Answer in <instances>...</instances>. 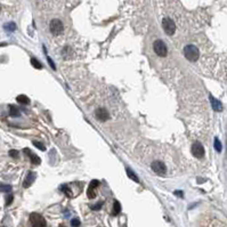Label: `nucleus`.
<instances>
[{
	"label": "nucleus",
	"mask_w": 227,
	"mask_h": 227,
	"mask_svg": "<svg viewBox=\"0 0 227 227\" xmlns=\"http://www.w3.org/2000/svg\"><path fill=\"white\" fill-rule=\"evenodd\" d=\"M16 101L19 102V104H23V105H26V104H29V103H30V99H29L25 95H19V96H17Z\"/></svg>",
	"instance_id": "4468645a"
},
{
	"label": "nucleus",
	"mask_w": 227,
	"mask_h": 227,
	"mask_svg": "<svg viewBox=\"0 0 227 227\" xmlns=\"http://www.w3.org/2000/svg\"><path fill=\"white\" fill-rule=\"evenodd\" d=\"M31 64H32V66L36 67V69H42L41 63L38 60H36V58H32V60H31Z\"/></svg>",
	"instance_id": "6ab92c4d"
},
{
	"label": "nucleus",
	"mask_w": 227,
	"mask_h": 227,
	"mask_svg": "<svg viewBox=\"0 0 227 227\" xmlns=\"http://www.w3.org/2000/svg\"><path fill=\"white\" fill-rule=\"evenodd\" d=\"M151 168H152V170L155 172L157 175L163 176V175H166V172H167V167H166V164H164L162 161H154V162H152Z\"/></svg>",
	"instance_id": "423d86ee"
},
{
	"label": "nucleus",
	"mask_w": 227,
	"mask_h": 227,
	"mask_svg": "<svg viewBox=\"0 0 227 227\" xmlns=\"http://www.w3.org/2000/svg\"><path fill=\"white\" fill-rule=\"evenodd\" d=\"M0 11H1V6H0Z\"/></svg>",
	"instance_id": "7c9ffc66"
},
{
	"label": "nucleus",
	"mask_w": 227,
	"mask_h": 227,
	"mask_svg": "<svg viewBox=\"0 0 227 227\" xmlns=\"http://www.w3.org/2000/svg\"><path fill=\"white\" fill-rule=\"evenodd\" d=\"M9 155L13 158H17L19 157V152L17 151H15V149H11V152H9Z\"/></svg>",
	"instance_id": "393cba45"
},
{
	"label": "nucleus",
	"mask_w": 227,
	"mask_h": 227,
	"mask_svg": "<svg viewBox=\"0 0 227 227\" xmlns=\"http://www.w3.org/2000/svg\"><path fill=\"white\" fill-rule=\"evenodd\" d=\"M30 223L32 227H47V223H46L45 218L39 213H36V212L30 215Z\"/></svg>",
	"instance_id": "7ed1b4c3"
},
{
	"label": "nucleus",
	"mask_w": 227,
	"mask_h": 227,
	"mask_svg": "<svg viewBox=\"0 0 227 227\" xmlns=\"http://www.w3.org/2000/svg\"><path fill=\"white\" fill-rule=\"evenodd\" d=\"M63 191H64V193L66 194L67 196H69V197H72V195H73V194L71 193V191H70V188H69V187H67V186H64L63 187Z\"/></svg>",
	"instance_id": "b1692460"
},
{
	"label": "nucleus",
	"mask_w": 227,
	"mask_h": 227,
	"mask_svg": "<svg viewBox=\"0 0 227 227\" xmlns=\"http://www.w3.org/2000/svg\"><path fill=\"white\" fill-rule=\"evenodd\" d=\"M192 154L195 158H197V159L203 158V155H204V147H203V145H202L201 143L195 141L193 145H192Z\"/></svg>",
	"instance_id": "0eeeda50"
},
{
	"label": "nucleus",
	"mask_w": 227,
	"mask_h": 227,
	"mask_svg": "<svg viewBox=\"0 0 227 227\" xmlns=\"http://www.w3.org/2000/svg\"><path fill=\"white\" fill-rule=\"evenodd\" d=\"M98 185H99V182L96 180V179L90 183L89 187H88V191H87V196L89 197V199H94V197L96 196V192H95V191H96Z\"/></svg>",
	"instance_id": "1a4fd4ad"
},
{
	"label": "nucleus",
	"mask_w": 227,
	"mask_h": 227,
	"mask_svg": "<svg viewBox=\"0 0 227 227\" xmlns=\"http://www.w3.org/2000/svg\"><path fill=\"white\" fill-rule=\"evenodd\" d=\"M184 55L190 62H195L200 57V52L197 47H195L194 45H188L184 48Z\"/></svg>",
	"instance_id": "f257e3e1"
},
{
	"label": "nucleus",
	"mask_w": 227,
	"mask_h": 227,
	"mask_svg": "<svg viewBox=\"0 0 227 227\" xmlns=\"http://www.w3.org/2000/svg\"><path fill=\"white\" fill-rule=\"evenodd\" d=\"M218 77L220 78V80H225V81H227V62H224L223 64H221V66H220V69L218 70Z\"/></svg>",
	"instance_id": "9d476101"
},
{
	"label": "nucleus",
	"mask_w": 227,
	"mask_h": 227,
	"mask_svg": "<svg viewBox=\"0 0 227 227\" xmlns=\"http://www.w3.org/2000/svg\"><path fill=\"white\" fill-rule=\"evenodd\" d=\"M60 227H65V226H64V225H61V226Z\"/></svg>",
	"instance_id": "c756f323"
},
{
	"label": "nucleus",
	"mask_w": 227,
	"mask_h": 227,
	"mask_svg": "<svg viewBox=\"0 0 227 227\" xmlns=\"http://www.w3.org/2000/svg\"><path fill=\"white\" fill-rule=\"evenodd\" d=\"M24 152H25V154H27V155L30 157L31 161H32V163H33V164H40V158L38 157V155L33 154V153L31 152L30 149H24Z\"/></svg>",
	"instance_id": "ddd939ff"
},
{
	"label": "nucleus",
	"mask_w": 227,
	"mask_h": 227,
	"mask_svg": "<svg viewBox=\"0 0 227 227\" xmlns=\"http://www.w3.org/2000/svg\"><path fill=\"white\" fill-rule=\"evenodd\" d=\"M210 102H211V106L215 111H217V112L223 111V104H221L218 99H216L213 96H210Z\"/></svg>",
	"instance_id": "9b49d317"
},
{
	"label": "nucleus",
	"mask_w": 227,
	"mask_h": 227,
	"mask_svg": "<svg viewBox=\"0 0 227 227\" xmlns=\"http://www.w3.org/2000/svg\"><path fill=\"white\" fill-rule=\"evenodd\" d=\"M11 190V187L9 185H1L0 186V192H9Z\"/></svg>",
	"instance_id": "5701e85b"
},
{
	"label": "nucleus",
	"mask_w": 227,
	"mask_h": 227,
	"mask_svg": "<svg viewBox=\"0 0 227 227\" xmlns=\"http://www.w3.org/2000/svg\"><path fill=\"white\" fill-rule=\"evenodd\" d=\"M162 26H163L164 32H166L168 36H172V34H175L176 24L171 19H169V17L163 19V21H162Z\"/></svg>",
	"instance_id": "20e7f679"
},
{
	"label": "nucleus",
	"mask_w": 227,
	"mask_h": 227,
	"mask_svg": "<svg viewBox=\"0 0 227 227\" xmlns=\"http://www.w3.org/2000/svg\"><path fill=\"white\" fill-rule=\"evenodd\" d=\"M13 202V195H9L7 196V200H6V205H9Z\"/></svg>",
	"instance_id": "cd10ccee"
},
{
	"label": "nucleus",
	"mask_w": 227,
	"mask_h": 227,
	"mask_svg": "<svg viewBox=\"0 0 227 227\" xmlns=\"http://www.w3.org/2000/svg\"><path fill=\"white\" fill-rule=\"evenodd\" d=\"M48 63H49V65L52 66V69H53V70H56L55 64H54V62H53V60H52V58H50V57H48Z\"/></svg>",
	"instance_id": "bb28decb"
},
{
	"label": "nucleus",
	"mask_w": 227,
	"mask_h": 227,
	"mask_svg": "<svg viewBox=\"0 0 227 227\" xmlns=\"http://www.w3.org/2000/svg\"><path fill=\"white\" fill-rule=\"evenodd\" d=\"M33 145L36 146L37 149H41V151H45V149H46L45 145H44V144H41L40 141H33Z\"/></svg>",
	"instance_id": "412c9836"
},
{
	"label": "nucleus",
	"mask_w": 227,
	"mask_h": 227,
	"mask_svg": "<svg viewBox=\"0 0 227 227\" xmlns=\"http://www.w3.org/2000/svg\"><path fill=\"white\" fill-rule=\"evenodd\" d=\"M5 29H6L7 31H15L16 25L14 24V23H8V24L5 25Z\"/></svg>",
	"instance_id": "aec40b11"
},
{
	"label": "nucleus",
	"mask_w": 227,
	"mask_h": 227,
	"mask_svg": "<svg viewBox=\"0 0 227 227\" xmlns=\"http://www.w3.org/2000/svg\"><path fill=\"white\" fill-rule=\"evenodd\" d=\"M34 179H36V174H33V172H30L29 175L26 176L25 180H24V183H23V187H24V188L30 187L31 185H32V183L34 182Z\"/></svg>",
	"instance_id": "f8f14e48"
},
{
	"label": "nucleus",
	"mask_w": 227,
	"mask_h": 227,
	"mask_svg": "<svg viewBox=\"0 0 227 227\" xmlns=\"http://www.w3.org/2000/svg\"><path fill=\"white\" fill-rule=\"evenodd\" d=\"M175 195H177V196H179V197H183V192L182 191H176Z\"/></svg>",
	"instance_id": "c85d7f7f"
},
{
	"label": "nucleus",
	"mask_w": 227,
	"mask_h": 227,
	"mask_svg": "<svg viewBox=\"0 0 227 227\" xmlns=\"http://www.w3.org/2000/svg\"><path fill=\"white\" fill-rule=\"evenodd\" d=\"M153 49H154V52L157 54L158 56H160V57H166L168 55V48L166 44H164L162 40H157L154 41V44H153Z\"/></svg>",
	"instance_id": "f03ea898"
},
{
	"label": "nucleus",
	"mask_w": 227,
	"mask_h": 227,
	"mask_svg": "<svg viewBox=\"0 0 227 227\" xmlns=\"http://www.w3.org/2000/svg\"><path fill=\"white\" fill-rule=\"evenodd\" d=\"M95 116H96L99 121H106V120H108V118H110V114H108V112L106 111L104 107H99L95 111Z\"/></svg>",
	"instance_id": "6e6552de"
},
{
	"label": "nucleus",
	"mask_w": 227,
	"mask_h": 227,
	"mask_svg": "<svg viewBox=\"0 0 227 227\" xmlns=\"http://www.w3.org/2000/svg\"><path fill=\"white\" fill-rule=\"evenodd\" d=\"M71 225H72V227H79L80 226V220L78 218H74V219L71 220Z\"/></svg>",
	"instance_id": "4be33fe9"
},
{
	"label": "nucleus",
	"mask_w": 227,
	"mask_h": 227,
	"mask_svg": "<svg viewBox=\"0 0 227 227\" xmlns=\"http://www.w3.org/2000/svg\"><path fill=\"white\" fill-rule=\"evenodd\" d=\"M49 30H50V32H52L53 34H55V36H57V34H61L62 32H63L64 30V25L63 23L61 22L60 19H53L52 22H50V24H49Z\"/></svg>",
	"instance_id": "39448f33"
},
{
	"label": "nucleus",
	"mask_w": 227,
	"mask_h": 227,
	"mask_svg": "<svg viewBox=\"0 0 227 227\" xmlns=\"http://www.w3.org/2000/svg\"><path fill=\"white\" fill-rule=\"evenodd\" d=\"M102 205H103V202H99V203H97V204L93 205V207H91V209H93V210H99Z\"/></svg>",
	"instance_id": "a878e982"
},
{
	"label": "nucleus",
	"mask_w": 227,
	"mask_h": 227,
	"mask_svg": "<svg viewBox=\"0 0 227 227\" xmlns=\"http://www.w3.org/2000/svg\"><path fill=\"white\" fill-rule=\"evenodd\" d=\"M213 145H215V149H216L217 152H221V143L218 138H215V143H213Z\"/></svg>",
	"instance_id": "a211bd4d"
},
{
	"label": "nucleus",
	"mask_w": 227,
	"mask_h": 227,
	"mask_svg": "<svg viewBox=\"0 0 227 227\" xmlns=\"http://www.w3.org/2000/svg\"><path fill=\"white\" fill-rule=\"evenodd\" d=\"M120 211H121V205L118 201H114L113 203V211H112V215L113 216H116V215H119Z\"/></svg>",
	"instance_id": "2eb2a0df"
},
{
	"label": "nucleus",
	"mask_w": 227,
	"mask_h": 227,
	"mask_svg": "<svg viewBox=\"0 0 227 227\" xmlns=\"http://www.w3.org/2000/svg\"><path fill=\"white\" fill-rule=\"evenodd\" d=\"M126 171H127V175H128V177H129V178L132 179V180H134V182H136V183L139 182V179H138V177H137V176H136V175H135L134 171H132L131 169H129V168H127Z\"/></svg>",
	"instance_id": "dca6fc26"
},
{
	"label": "nucleus",
	"mask_w": 227,
	"mask_h": 227,
	"mask_svg": "<svg viewBox=\"0 0 227 227\" xmlns=\"http://www.w3.org/2000/svg\"><path fill=\"white\" fill-rule=\"evenodd\" d=\"M9 114H11V116H19V108L16 107V106H14V105H11V106H9Z\"/></svg>",
	"instance_id": "f3484780"
}]
</instances>
